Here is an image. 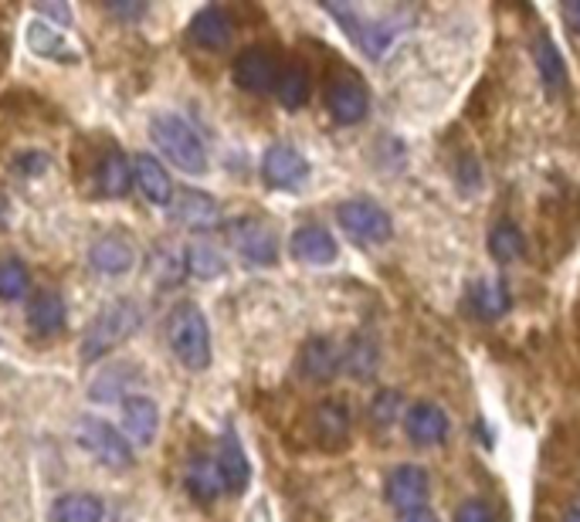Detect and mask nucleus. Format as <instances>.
<instances>
[{
    "label": "nucleus",
    "instance_id": "obj_7",
    "mask_svg": "<svg viewBox=\"0 0 580 522\" xmlns=\"http://www.w3.org/2000/svg\"><path fill=\"white\" fill-rule=\"evenodd\" d=\"M326 109H329L333 123H339V126H357L367 119L370 92L353 68H336L333 72V79L326 85Z\"/></svg>",
    "mask_w": 580,
    "mask_h": 522
},
{
    "label": "nucleus",
    "instance_id": "obj_38",
    "mask_svg": "<svg viewBox=\"0 0 580 522\" xmlns=\"http://www.w3.org/2000/svg\"><path fill=\"white\" fill-rule=\"evenodd\" d=\"M38 14L48 18V21H58V24H72V11H68L65 4H38Z\"/></svg>",
    "mask_w": 580,
    "mask_h": 522
},
{
    "label": "nucleus",
    "instance_id": "obj_13",
    "mask_svg": "<svg viewBox=\"0 0 580 522\" xmlns=\"http://www.w3.org/2000/svg\"><path fill=\"white\" fill-rule=\"evenodd\" d=\"M170 218H174L181 228H190V231H211L221 224V207L211 194L204 190H177L174 194V204H170Z\"/></svg>",
    "mask_w": 580,
    "mask_h": 522
},
{
    "label": "nucleus",
    "instance_id": "obj_42",
    "mask_svg": "<svg viewBox=\"0 0 580 522\" xmlns=\"http://www.w3.org/2000/svg\"><path fill=\"white\" fill-rule=\"evenodd\" d=\"M248 522H271V515H268V502H258V506L248 512Z\"/></svg>",
    "mask_w": 580,
    "mask_h": 522
},
{
    "label": "nucleus",
    "instance_id": "obj_27",
    "mask_svg": "<svg viewBox=\"0 0 580 522\" xmlns=\"http://www.w3.org/2000/svg\"><path fill=\"white\" fill-rule=\"evenodd\" d=\"M65 299L58 292H38L27 302V326L38 333V336H51L61 333L65 326Z\"/></svg>",
    "mask_w": 580,
    "mask_h": 522
},
{
    "label": "nucleus",
    "instance_id": "obj_2",
    "mask_svg": "<svg viewBox=\"0 0 580 522\" xmlns=\"http://www.w3.org/2000/svg\"><path fill=\"white\" fill-rule=\"evenodd\" d=\"M150 139L156 143V150L174 163L177 170L190 173V177H200L208 170V150H204L200 136L174 113H160L150 119Z\"/></svg>",
    "mask_w": 580,
    "mask_h": 522
},
{
    "label": "nucleus",
    "instance_id": "obj_41",
    "mask_svg": "<svg viewBox=\"0 0 580 522\" xmlns=\"http://www.w3.org/2000/svg\"><path fill=\"white\" fill-rule=\"evenodd\" d=\"M401 522H438V515L425 506V509H415V512H404Z\"/></svg>",
    "mask_w": 580,
    "mask_h": 522
},
{
    "label": "nucleus",
    "instance_id": "obj_14",
    "mask_svg": "<svg viewBox=\"0 0 580 522\" xmlns=\"http://www.w3.org/2000/svg\"><path fill=\"white\" fill-rule=\"evenodd\" d=\"M344 370V350L326 339V336H313L310 343L302 346L299 353V373L305 380H313V384H329L336 380V373Z\"/></svg>",
    "mask_w": 580,
    "mask_h": 522
},
{
    "label": "nucleus",
    "instance_id": "obj_28",
    "mask_svg": "<svg viewBox=\"0 0 580 522\" xmlns=\"http://www.w3.org/2000/svg\"><path fill=\"white\" fill-rule=\"evenodd\" d=\"M276 95H279V102H282L286 109H302L305 102H310V95H313L310 68H305L302 61H292L289 68H282V79H279Z\"/></svg>",
    "mask_w": 580,
    "mask_h": 522
},
{
    "label": "nucleus",
    "instance_id": "obj_21",
    "mask_svg": "<svg viewBox=\"0 0 580 522\" xmlns=\"http://www.w3.org/2000/svg\"><path fill=\"white\" fill-rule=\"evenodd\" d=\"M289 252L302 265H329L336 262V241L323 224H302L289 241Z\"/></svg>",
    "mask_w": 580,
    "mask_h": 522
},
{
    "label": "nucleus",
    "instance_id": "obj_36",
    "mask_svg": "<svg viewBox=\"0 0 580 522\" xmlns=\"http://www.w3.org/2000/svg\"><path fill=\"white\" fill-rule=\"evenodd\" d=\"M455 181H459V187L462 190H475L483 184V173H479V163H475V156H459V163H455Z\"/></svg>",
    "mask_w": 580,
    "mask_h": 522
},
{
    "label": "nucleus",
    "instance_id": "obj_40",
    "mask_svg": "<svg viewBox=\"0 0 580 522\" xmlns=\"http://www.w3.org/2000/svg\"><path fill=\"white\" fill-rule=\"evenodd\" d=\"M560 14H564L567 27L580 31V0H567V4H560Z\"/></svg>",
    "mask_w": 580,
    "mask_h": 522
},
{
    "label": "nucleus",
    "instance_id": "obj_24",
    "mask_svg": "<svg viewBox=\"0 0 580 522\" xmlns=\"http://www.w3.org/2000/svg\"><path fill=\"white\" fill-rule=\"evenodd\" d=\"M95 184H98L102 194L113 197V200H119V197L129 194V187H132V166H129V160L123 156L119 147L109 143V150L98 156V163H95Z\"/></svg>",
    "mask_w": 580,
    "mask_h": 522
},
{
    "label": "nucleus",
    "instance_id": "obj_10",
    "mask_svg": "<svg viewBox=\"0 0 580 522\" xmlns=\"http://www.w3.org/2000/svg\"><path fill=\"white\" fill-rule=\"evenodd\" d=\"M387 502L404 515V512H415L425 509L431 499V478L421 465H397L387 475V489H384Z\"/></svg>",
    "mask_w": 580,
    "mask_h": 522
},
{
    "label": "nucleus",
    "instance_id": "obj_29",
    "mask_svg": "<svg viewBox=\"0 0 580 522\" xmlns=\"http://www.w3.org/2000/svg\"><path fill=\"white\" fill-rule=\"evenodd\" d=\"M378 363H381V346L373 343V336L357 333V336L347 343V350H344V370H347L350 376L367 380V376L378 373Z\"/></svg>",
    "mask_w": 580,
    "mask_h": 522
},
{
    "label": "nucleus",
    "instance_id": "obj_37",
    "mask_svg": "<svg viewBox=\"0 0 580 522\" xmlns=\"http://www.w3.org/2000/svg\"><path fill=\"white\" fill-rule=\"evenodd\" d=\"M45 170H48V156L45 153L18 156V173H24V177H34V173H45Z\"/></svg>",
    "mask_w": 580,
    "mask_h": 522
},
{
    "label": "nucleus",
    "instance_id": "obj_33",
    "mask_svg": "<svg viewBox=\"0 0 580 522\" xmlns=\"http://www.w3.org/2000/svg\"><path fill=\"white\" fill-rule=\"evenodd\" d=\"M31 286V275H27V265L18 262V258H4L0 262V299L4 302H18Z\"/></svg>",
    "mask_w": 580,
    "mask_h": 522
},
{
    "label": "nucleus",
    "instance_id": "obj_20",
    "mask_svg": "<svg viewBox=\"0 0 580 522\" xmlns=\"http://www.w3.org/2000/svg\"><path fill=\"white\" fill-rule=\"evenodd\" d=\"M218 465H221V475H224V489L228 492H245L248 482H252V465H248V455L242 441H237L234 428H228L221 434V444H218Z\"/></svg>",
    "mask_w": 580,
    "mask_h": 522
},
{
    "label": "nucleus",
    "instance_id": "obj_17",
    "mask_svg": "<svg viewBox=\"0 0 580 522\" xmlns=\"http://www.w3.org/2000/svg\"><path fill=\"white\" fill-rule=\"evenodd\" d=\"M234 38V21L224 8H204L190 21V42L204 51H221Z\"/></svg>",
    "mask_w": 580,
    "mask_h": 522
},
{
    "label": "nucleus",
    "instance_id": "obj_6",
    "mask_svg": "<svg viewBox=\"0 0 580 522\" xmlns=\"http://www.w3.org/2000/svg\"><path fill=\"white\" fill-rule=\"evenodd\" d=\"M76 441L89 451V455L98 462V465H106V468H129L132 465V448L126 441V434H119L113 425L106 421H98V417H79V425H76Z\"/></svg>",
    "mask_w": 580,
    "mask_h": 522
},
{
    "label": "nucleus",
    "instance_id": "obj_1",
    "mask_svg": "<svg viewBox=\"0 0 580 522\" xmlns=\"http://www.w3.org/2000/svg\"><path fill=\"white\" fill-rule=\"evenodd\" d=\"M140 320H143V312H140V305H136L132 299H116L106 309H98L95 320L82 333V346H79L82 360L95 363V360H102L106 353H113L116 346H123L136 333Z\"/></svg>",
    "mask_w": 580,
    "mask_h": 522
},
{
    "label": "nucleus",
    "instance_id": "obj_23",
    "mask_svg": "<svg viewBox=\"0 0 580 522\" xmlns=\"http://www.w3.org/2000/svg\"><path fill=\"white\" fill-rule=\"evenodd\" d=\"M350 410L344 401H326L313 410V431L320 438L323 448L336 451V448H344L350 441Z\"/></svg>",
    "mask_w": 580,
    "mask_h": 522
},
{
    "label": "nucleus",
    "instance_id": "obj_15",
    "mask_svg": "<svg viewBox=\"0 0 580 522\" xmlns=\"http://www.w3.org/2000/svg\"><path fill=\"white\" fill-rule=\"evenodd\" d=\"M27 48L38 58L58 61V65H79L82 61V51L68 42V34L61 27L42 21V18L27 24Z\"/></svg>",
    "mask_w": 580,
    "mask_h": 522
},
{
    "label": "nucleus",
    "instance_id": "obj_34",
    "mask_svg": "<svg viewBox=\"0 0 580 522\" xmlns=\"http://www.w3.org/2000/svg\"><path fill=\"white\" fill-rule=\"evenodd\" d=\"M401 414V394L397 391H381L378 397L370 401V421L378 428H391Z\"/></svg>",
    "mask_w": 580,
    "mask_h": 522
},
{
    "label": "nucleus",
    "instance_id": "obj_31",
    "mask_svg": "<svg viewBox=\"0 0 580 522\" xmlns=\"http://www.w3.org/2000/svg\"><path fill=\"white\" fill-rule=\"evenodd\" d=\"M51 522H102V502L89 492L61 496L51 506Z\"/></svg>",
    "mask_w": 580,
    "mask_h": 522
},
{
    "label": "nucleus",
    "instance_id": "obj_26",
    "mask_svg": "<svg viewBox=\"0 0 580 522\" xmlns=\"http://www.w3.org/2000/svg\"><path fill=\"white\" fill-rule=\"evenodd\" d=\"M533 58H536V72H540L543 89H547L550 95H564L567 92V65H564V55L557 51L554 38L540 34L533 45Z\"/></svg>",
    "mask_w": 580,
    "mask_h": 522
},
{
    "label": "nucleus",
    "instance_id": "obj_18",
    "mask_svg": "<svg viewBox=\"0 0 580 522\" xmlns=\"http://www.w3.org/2000/svg\"><path fill=\"white\" fill-rule=\"evenodd\" d=\"M89 265L98 271V275H126L132 265H136V248L132 241L123 237V234H102L95 245L89 248Z\"/></svg>",
    "mask_w": 580,
    "mask_h": 522
},
{
    "label": "nucleus",
    "instance_id": "obj_32",
    "mask_svg": "<svg viewBox=\"0 0 580 522\" xmlns=\"http://www.w3.org/2000/svg\"><path fill=\"white\" fill-rule=\"evenodd\" d=\"M184 265L194 278H218L228 268L224 255L214 245H190L187 255H184Z\"/></svg>",
    "mask_w": 580,
    "mask_h": 522
},
{
    "label": "nucleus",
    "instance_id": "obj_4",
    "mask_svg": "<svg viewBox=\"0 0 580 522\" xmlns=\"http://www.w3.org/2000/svg\"><path fill=\"white\" fill-rule=\"evenodd\" d=\"M326 14H333L339 24H344V31L350 34V42L370 58L378 61L384 58V51L391 48V42L401 34V24L387 21V18H370L350 4H326Z\"/></svg>",
    "mask_w": 580,
    "mask_h": 522
},
{
    "label": "nucleus",
    "instance_id": "obj_39",
    "mask_svg": "<svg viewBox=\"0 0 580 522\" xmlns=\"http://www.w3.org/2000/svg\"><path fill=\"white\" fill-rule=\"evenodd\" d=\"M106 11H109V14H119V18H126V21H136L140 14H147V4H109Z\"/></svg>",
    "mask_w": 580,
    "mask_h": 522
},
{
    "label": "nucleus",
    "instance_id": "obj_35",
    "mask_svg": "<svg viewBox=\"0 0 580 522\" xmlns=\"http://www.w3.org/2000/svg\"><path fill=\"white\" fill-rule=\"evenodd\" d=\"M452 522H496V509L483 499H468L455 509Z\"/></svg>",
    "mask_w": 580,
    "mask_h": 522
},
{
    "label": "nucleus",
    "instance_id": "obj_19",
    "mask_svg": "<svg viewBox=\"0 0 580 522\" xmlns=\"http://www.w3.org/2000/svg\"><path fill=\"white\" fill-rule=\"evenodd\" d=\"M184 485L187 492L197 499V502H214L224 489V475H221V465H218V455H194L187 462V472H184Z\"/></svg>",
    "mask_w": 580,
    "mask_h": 522
},
{
    "label": "nucleus",
    "instance_id": "obj_30",
    "mask_svg": "<svg viewBox=\"0 0 580 522\" xmlns=\"http://www.w3.org/2000/svg\"><path fill=\"white\" fill-rule=\"evenodd\" d=\"M523 252H526V237L513 221H499L489 231V255L496 265H513L523 258Z\"/></svg>",
    "mask_w": 580,
    "mask_h": 522
},
{
    "label": "nucleus",
    "instance_id": "obj_25",
    "mask_svg": "<svg viewBox=\"0 0 580 522\" xmlns=\"http://www.w3.org/2000/svg\"><path fill=\"white\" fill-rule=\"evenodd\" d=\"M468 305L479 320L492 323V320H502L509 305H513V295H509V286L502 278H483V282H475L472 292H468Z\"/></svg>",
    "mask_w": 580,
    "mask_h": 522
},
{
    "label": "nucleus",
    "instance_id": "obj_43",
    "mask_svg": "<svg viewBox=\"0 0 580 522\" xmlns=\"http://www.w3.org/2000/svg\"><path fill=\"white\" fill-rule=\"evenodd\" d=\"M560 522H580V499H577V502H570V506L564 509Z\"/></svg>",
    "mask_w": 580,
    "mask_h": 522
},
{
    "label": "nucleus",
    "instance_id": "obj_16",
    "mask_svg": "<svg viewBox=\"0 0 580 522\" xmlns=\"http://www.w3.org/2000/svg\"><path fill=\"white\" fill-rule=\"evenodd\" d=\"M132 184H136V190L143 194V200H150L156 207L174 204L177 187H174V181H170L166 166L156 156H150V153H140L132 160Z\"/></svg>",
    "mask_w": 580,
    "mask_h": 522
},
{
    "label": "nucleus",
    "instance_id": "obj_5",
    "mask_svg": "<svg viewBox=\"0 0 580 522\" xmlns=\"http://www.w3.org/2000/svg\"><path fill=\"white\" fill-rule=\"evenodd\" d=\"M336 221L339 228L347 231L350 241H357V245H384V241H391L394 234V221L391 214L384 211L381 204H373L367 197H353V200H344L336 207Z\"/></svg>",
    "mask_w": 580,
    "mask_h": 522
},
{
    "label": "nucleus",
    "instance_id": "obj_3",
    "mask_svg": "<svg viewBox=\"0 0 580 522\" xmlns=\"http://www.w3.org/2000/svg\"><path fill=\"white\" fill-rule=\"evenodd\" d=\"M166 339L170 350L187 370H208L211 363V329L204 312L194 302H181L166 320Z\"/></svg>",
    "mask_w": 580,
    "mask_h": 522
},
{
    "label": "nucleus",
    "instance_id": "obj_11",
    "mask_svg": "<svg viewBox=\"0 0 580 522\" xmlns=\"http://www.w3.org/2000/svg\"><path fill=\"white\" fill-rule=\"evenodd\" d=\"M449 414L431 401H418L404 414V434L418 448H434L449 438Z\"/></svg>",
    "mask_w": 580,
    "mask_h": 522
},
{
    "label": "nucleus",
    "instance_id": "obj_9",
    "mask_svg": "<svg viewBox=\"0 0 580 522\" xmlns=\"http://www.w3.org/2000/svg\"><path fill=\"white\" fill-rule=\"evenodd\" d=\"M305 177H310V163H305V156L295 147L276 143V147L265 150V156H262V181L271 190H295V187L305 184Z\"/></svg>",
    "mask_w": 580,
    "mask_h": 522
},
{
    "label": "nucleus",
    "instance_id": "obj_22",
    "mask_svg": "<svg viewBox=\"0 0 580 522\" xmlns=\"http://www.w3.org/2000/svg\"><path fill=\"white\" fill-rule=\"evenodd\" d=\"M123 431L126 441L132 444H153L156 431H160V410L150 397H126L123 404Z\"/></svg>",
    "mask_w": 580,
    "mask_h": 522
},
{
    "label": "nucleus",
    "instance_id": "obj_8",
    "mask_svg": "<svg viewBox=\"0 0 580 522\" xmlns=\"http://www.w3.org/2000/svg\"><path fill=\"white\" fill-rule=\"evenodd\" d=\"M231 76H234L237 89H245L252 95H268V92L279 89L282 65L276 58V51H268V48H245L242 55L234 58Z\"/></svg>",
    "mask_w": 580,
    "mask_h": 522
},
{
    "label": "nucleus",
    "instance_id": "obj_12",
    "mask_svg": "<svg viewBox=\"0 0 580 522\" xmlns=\"http://www.w3.org/2000/svg\"><path fill=\"white\" fill-rule=\"evenodd\" d=\"M234 248L242 252L252 265H271L279 258V237L265 221L258 218H242L231 224Z\"/></svg>",
    "mask_w": 580,
    "mask_h": 522
}]
</instances>
